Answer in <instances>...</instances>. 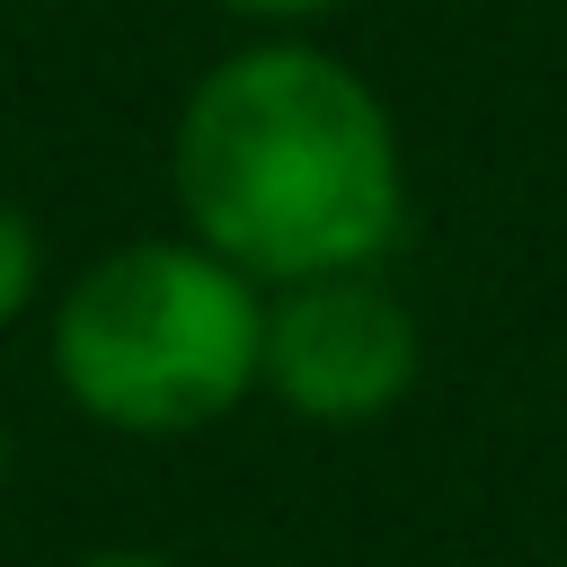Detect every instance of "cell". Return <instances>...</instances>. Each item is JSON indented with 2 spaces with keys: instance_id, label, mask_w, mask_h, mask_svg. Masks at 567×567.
<instances>
[{
  "instance_id": "1",
  "label": "cell",
  "mask_w": 567,
  "mask_h": 567,
  "mask_svg": "<svg viewBox=\"0 0 567 567\" xmlns=\"http://www.w3.org/2000/svg\"><path fill=\"white\" fill-rule=\"evenodd\" d=\"M168 168L186 239L257 284L372 266L408 213L390 106L319 44H248L213 62L177 115Z\"/></svg>"
},
{
  "instance_id": "2",
  "label": "cell",
  "mask_w": 567,
  "mask_h": 567,
  "mask_svg": "<svg viewBox=\"0 0 567 567\" xmlns=\"http://www.w3.org/2000/svg\"><path fill=\"white\" fill-rule=\"evenodd\" d=\"M257 275L204 239H124L53 301V381L115 434H195L257 390Z\"/></svg>"
},
{
  "instance_id": "3",
  "label": "cell",
  "mask_w": 567,
  "mask_h": 567,
  "mask_svg": "<svg viewBox=\"0 0 567 567\" xmlns=\"http://www.w3.org/2000/svg\"><path fill=\"white\" fill-rule=\"evenodd\" d=\"M416 363H425V337L372 266L301 275V284H275V301H266L257 381L310 425H363V416L399 408Z\"/></svg>"
},
{
  "instance_id": "4",
  "label": "cell",
  "mask_w": 567,
  "mask_h": 567,
  "mask_svg": "<svg viewBox=\"0 0 567 567\" xmlns=\"http://www.w3.org/2000/svg\"><path fill=\"white\" fill-rule=\"evenodd\" d=\"M35 275H44V248H35V221L18 204H0V328L35 301Z\"/></svg>"
},
{
  "instance_id": "5",
  "label": "cell",
  "mask_w": 567,
  "mask_h": 567,
  "mask_svg": "<svg viewBox=\"0 0 567 567\" xmlns=\"http://www.w3.org/2000/svg\"><path fill=\"white\" fill-rule=\"evenodd\" d=\"M239 18H319V9H337V0H230Z\"/></svg>"
},
{
  "instance_id": "6",
  "label": "cell",
  "mask_w": 567,
  "mask_h": 567,
  "mask_svg": "<svg viewBox=\"0 0 567 567\" xmlns=\"http://www.w3.org/2000/svg\"><path fill=\"white\" fill-rule=\"evenodd\" d=\"M80 567H168V558H142V549H97V558H80Z\"/></svg>"
}]
</instances>
